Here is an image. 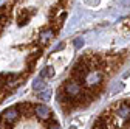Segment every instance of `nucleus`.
Segmentation results:
<instances>
[{
	"instance_id": "5",
	"label": "nucleus",
	"mask_w": 130,
	"mask_h": 129,
	"mask_svg": "<svg viewBox=\"0 0 130 129\" xmlns=\"http://www.w3.org/2000/svg\"><path fill=\"white\" fill-rule=\"evenodd\" d=\"M74 45H76V47H80V45H82V41H80V39L74 41Z\"/></svg>"
},
{
	"instance_id": "3",
	"label": "nucleus",
	"mask_w": 130,
	"mask_h": 129,
	"mask_svg": "<svg viewBox=\"0 0 130 129\" xmlns=\"http://www.w3.org/2000/svg\"><path fill=\"white\" fill-rule=\"evenodd\" d=\"M31 17V11H20L19 14V25H25Z\"/></svg>"
},
{
	"instance_id": "4",
	"label": "nucleus",
	"mask_w": 130,
	"mask_h": 129,
	"mask_svg": "<svg viewBox=\"0 0 130 129\" xmlns=\"http://www.w3.org/2000/svg\"><path fill=\"white\" fill-rule=\"evenodd\" d=\"M50 78V76H53V67H46V70L43 69V72H42V75H40V78Z\"/></svg>"
},
{
	"instance_id": "2",
	"label": "nucleus",
	"mask_w": 130,
	"mask_h": 129,
	"mask_svg": "<svg viewBox=\"0 0 130 129\" xmlns=\"http://www.w3.org/2000/svg\"><path fill=\"white\" fill-rule=\"evenodd\" d=\"M56 34V30H53L51 27H48L46 30H42L40 34H39V47H45L50 44V41L54 37Z\"/></svg>"
},
{
	"instance_id": "1",
	"label": "nucleus",
	"mask_w": 130,
	"mask_h": 129,
	"mask_svg": "<svg viewBox=\"0 0 130 129\" xmlns=\"http://www.w3.org/2000/svg\"><path fill=\"white\" fill-rule=\"evenodd\" d=\"M91 129H130V98L105 109L96 118Z\"/></svg>"
}]
</instances>
